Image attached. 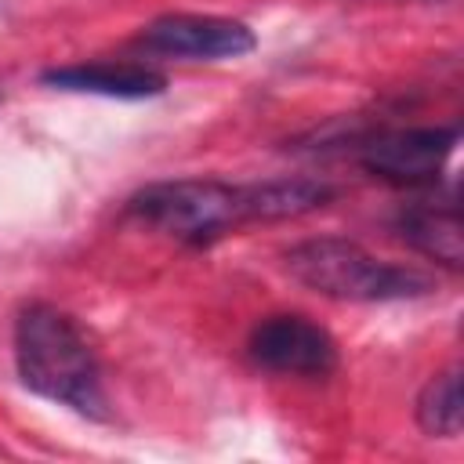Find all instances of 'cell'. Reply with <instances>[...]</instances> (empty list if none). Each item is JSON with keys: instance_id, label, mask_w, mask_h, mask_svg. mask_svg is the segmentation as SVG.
Segmentation results:
<instances>
[{"instance_id": "obj_1", "label": "cell", "mask_w": 464, "mask_h": 464, "mask_svg": "<svg viewBox=\"0 0 464 464\" xmlns=\"http://www.w3.org/2000/svg\"><path fill=\"white\" fill-rule=\"evenodd\" d=\"M14 362L29 392L62 402L91 420H105L98 355L80 323L54 304H29L14 323Z\"/></svg>"}, {"instance_id": "obj_2", "label": "cell", "mask_w": 464, "mask_h": 464, "mask_svg": "<svg viewBox=\"0 0 464 464\" xmlns=\"http://www.w3.org/2000/svg\"><path fill=\"white\" fill-rule=\"evenodd\" d=\"M286 272L301 286L334 301H406L431 290V279L424 272L381 261L359 243L337 236H319L290 246Z\"/></svg>"}, {"instance_id": "obj_3", "label": "cell", "mask_w": 464, "mask_h": 464, "mask_svg": "<svg viewBox=\"0 0 464 464\" xmlns=\"http://www.w3.org/2000/svg\"><path fill=\"white\" fill-rule=\"evenodd\" d=\"M127 210L188 246H207L246 221L243 185H228L218 178L152 181L130 196Z\"/></svg>"}, {"instance_id": "obj_6", "label": "cell", "mask_w": 464, "mask_h": 464, "mask_svg": "<svg viewBox=\"0 0 464 464\" xmlns=\"http://www.w3.org/2000/svg\"><path fill=\"white\" fill-rule=\"evenodd\" d=\"M138 40L156 54L196 58V62L243 58L257 47V36L246 22L218 18V14H163L149 22Z\"/></svg>"}, {"instance_id": "obj_5", "label": "cell", "mask_w": 464, "mask_h": 464, "mask_svg": "<svg viewBox=\"0 0 464 464\" xmlns=\"http://www.w3.org/2000/svg\"><path fill=\"white\" fill-rule=\"evenodd\" d=\"M250 359L268 373L326 377L337 370V341L308 315H268L250 330Z\"/></svg>"}, {"instance_id": "obj_8", "label": "cell", "mask_w": 464, "mask_h": 464, "mask_svg": "<svg viewBox=\"0 0 464 464\" xmlns=\"http://www.w3.org/2000/svg\"><path fill=\"white\" fill-rule=\"evenodd\" d=\"M399 232L417 254L431 257L435 265H446L453 272L464 265V228H460V210L453 199L446 203L424 199V203L406 207L399 214Z\"/></svg>"}, {"instance_id": "obj_9", "label": "cell", "mask_w": 464, "mask_h": 464, "mask_svg": "<svg viewBox=\"0 0 464 464\" xmlns=\"http://www.w3.org/2000/svg\"><path fill=\"white\" fill-rule=\"evenodd\" d=\"M334 199V185L319 178H268L243 185L246 221H286L312 214Z\"/></svg>"}, {"instance_id": "obj_7", "label": "cell", "mask_w": 464, "mask_h": 464, "mask_svg": "<svg viewBox=\"0 0 464 464\" xmlns=\"http://www.w3.org/2000/svg\"><path fill=\"white\" fill-rule=\"evenodd\" d=\"M54 91H72V94H102V98H156L167 91V76L134 65V62H80V65H62L47 69L40 76Z\"/></svg>"}, {"instance_id": "obj_4", "label": "cell", "mask_w": 464, "mask_h": 464, "mask_svg": "<svg viewBox=\"0 0 464 464\" xmlns=\"http://www.w3.org/2000/svg\"><path fill=\"white\" fill-rule=\"evenodd\" d=\"M460 130L457 127H402V130H384L370 138L359 152L362 167L399 188H424L435 185L446 160L457 149Z\"/></svg>"}, {"instance_id": "obj_10", "label": "cell", "mask_w": 464, "mask_h": 464, "mask_svg": "<svg viewBox=\"0 0 464 464\" xmlns=\"http://www.w3.org/2000/svg\"><path fill=\"white\" fill-rule=\"evenodd\" d=\"M417 420L428 435H442V439L460 435V370L457 366L442 370L424 384V392L417 395Z\"/></svg>"}]
</instances>
